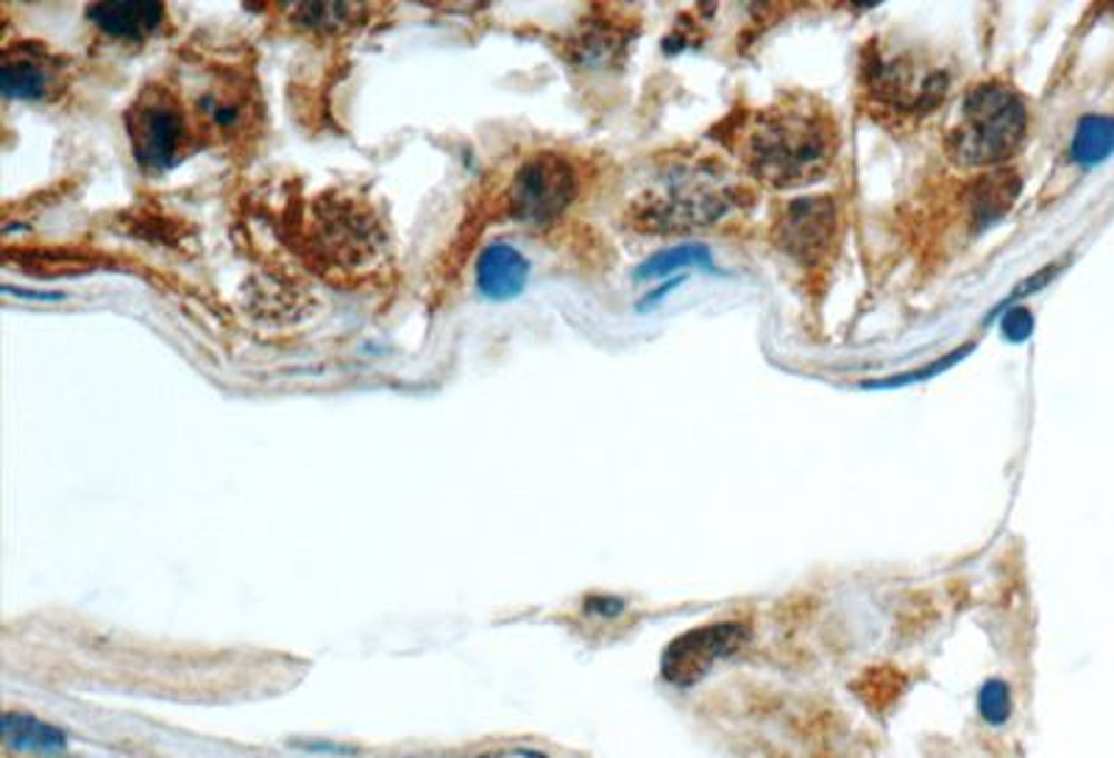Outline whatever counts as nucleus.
Segmentation results:
<instances>
[{
	"label": "nucleus",
	"mask_w": 1114,
	"mask_h": 758,
	"mask_svg": "<svg viewBox=\"0 0 1114 758\" xmlns=\"http://www.w3.org/2000/svg\"><path fill=\"white\" fill-rule=\"evenodd\" d=\"M727 146L755 181L783 190L831 170L839 153V123L820 98L794 92L741 114Z\"/></svg>",
	"instance_id": "1"
},
{
	"label": "nucleus",
	"mask_w": 1114,
	"mask_h": 758,
	"mask_svg": "<svg viewBox=\"0 0 1114 758\" xmlns=\"http://www.w3.org/2000/svg\"><path fill=\"white\" fill-rule=\"evenodd\" d=\"M747 187L711 159L672 162L630 207L635 229L655 235L707 229L747 205Z\"/></svg>",
	"instance_id": "2"
},
{
	"label": "nucleus",
	"mask_w": 1114,
	"mask_h": 758,
	"mask_svg": "<svg viewBox=\"0 0 1114 758\" xmlns=\"http://www.w3.org/2000/svg\"><path fill=\"white\" fill-rule=\"evenodd\" d=\"M947 87H951L947 70L916 46L872 42L870 51L864 53L861 96L877 118H925L945 101Z\"/></svg>",
	"instance_id": "3"
},
{
	"label": "nucleus",
	"mask_w": 1114,
	"mask_h": 758,
	"mask_svg": "<svg viewBox=\"0 0 1114 758\" xmlns=\"http://www.w3.org/2000/svg\"><path fill=\"white\" fill-rule=\"evenodd\" d=\"M1028 131V109L1006 81H981L964 96L951 131V157L964 168H995L1020 151Z\"/></svg>",
	"instance_id": "4"
},
{
	"label": "nucleus",
	"mask_w": 1114,
	"mask_h": 758,
	"mask_svg": "<svg viewBox=\"0 0 1114 758\" xmlns=\"http://www.w3.org/2000/svg\"><path fill=\"white\" fill-rule=\"evenodd\" d=\"M580 176L572 159L561 153H538L513 173L508 193L510 216L526 223H549L578 199Z\"/></svg>",
	"instance_id": "5"
},
{
	"label": "nucleus",
	"mask_w": 1114,
	"mask_h": 758,
	"mask_svg": "<svg viewBox=\"0 0 1114 758\" xmlns=\"http://www.w3.org/2000/svg\"><path fill=\"white\" fill-rule=\"evenodd\" d=\"M775 246L803 268L827 260L839 238V210L831 196L797 199L783 207L772 229Z\"/></svg>",
	"instance_id": "6"
},
{
	"label": "nucleus",
	"mask_w": 1114,
	"mask_h": 758,
	"mask_svg": "<svg viewBox=\"0 0 1114 758\" xmlns=\"http://www.w3.org/2000/svg\"><path fill=\"white\" fill-rule=\"evenodd\" d=\"M131 151L148 170H164L179 159L184 120L168 92H142L129 112Z\"/></svg>",
	"instance_id": "7"
},
{
	"label": "nucleus",
	"mask_w": 1114,
	"mask_h": 758,
	"mask_svg": "<svg viewBox=\"0 0 1114 758\" xmlns=\"http://www.w3.org/2000/svg\"><path fill=\"white\" fill-rule=\"evenodd\" d=\"M747 628L744 625H707V628L691 630V634H683L680 639H674L672 645L666 647L661 658V672L669 684L680 686H694L696 680L705 678L713 669V664L722 661V658L733 656L735 650L744 647L747 641Z\"/></svg>",
	"instance_id": "8"
},
{
	"label": "nucleus",
	"mask_w": 1114,
	"mask_h": 758,
	"mask_svg": "<svg viewBox=\"0 0 1114 758\" xmlns=\"http://www.w3.org/2000/svg\"><path fill=\"white\" fill-rule=\"evenodd\" d=\"M530 262L515 246L491 243L476 262V285L493 301H508L524 290Z\"/></svg>",
	"instance_id": "9"
},
{
	"label": "nucleus",
	"mask_w": 1114,
	"mask_h": 758,
	"mask_svg": "<svg viewBox=\"0 0 1114 758\" xmlns=\"http://www.w3.org/2000/svg\"><path fill=\"white\" fill-rule=\"evenodd\" d=\"M87 20L98 26L103 34L118 40H140L153 34L164 20V9L159 3H98L87 9Z\"/></svg>",
	"instance_id": "10"
},
{
	"label": "nucleus",
	"mask_w": 1114,
	"mask_h": 758,
	"mask_svg": "<svg viewBox=\"0 0 1114 758\" xmlns=\"http://www.w3.org/2000/svg\"><path fill=\"white\" fill-rule=\"evenodd\" d=\"M53 81H57V70L37 51H9L0 68V87L9 98L37 101V98H46Z\"/></svg>",
	"instance_id": "11"
},
{
	"label": "nucleus",
	"mask_w": 1114,
	"mask_h": 758,
	"mask_svg": "<svg viewBox=\"0 0 1114 758\" xmlns=\"http://www.w3.org/2000/svg\"><path fill=\"white\" fill-rule=\"evenodd\" d=\"M3 741L7 747L18 752H40V756H53L68 747V734L57 725H48L42 719L31 717V714H7L3 717Z\"/></svg>",
	"instance_id": "12"
},
{
	"label": "nucleus",
	"mask_w": 1114,
	"mask_h": 758,
	"mask_svg": "<svg viewBox=\"0 0 1114 758\" xmlns=\"http://www.w3.org/2000/svg\"><path fill=\"white\" fill-rule=\"evenodd\" d=\"M1114 151V120L1090 114L1078 123L1073 137V159L1081 164H1097Z\"/></svg>",
	"instance_id": "13"
},
{
	"label": "nucleus",
	"mask_w": 1114,
	"mask_h": 758,
	"mask_svg": "<svg viewBox=\"0 0 1114 758\" xmlns=\"http://www.w3.org/2000/svg\"><path fill=\"white\" fill-rule=\"evenodd\" d=\"M689 266L711 271L713 268L711 251H707L705 246H678V249H666V251H661V255L650 257V260H646L644 266L639 268V279L666 277V273H674V271H680V268H689Z\"/></svg>",
	"instance_id": "14"
},
{
	"label": "nucleus",
	"mask_w": 1114,
	"mask_h": 758,
	"mask_svg": "<svg viewBox=\"0 0 1114 758\" xmlns=\"http://www.w3.org/2000/svg\"><path fill=\"white\" fill-rule=\"evenodd\" d=\"M978 714L990 725H1003L1012 717V691L1003 680L992 678L978 691Z\"/></svg>",
	"instance_id": "15"
},
{
	"label": "nucleus",
	"mask_w": 1114,
	"mask_h": 758,
	"mask_svg": "<svg viewBox=\"0 0 1114 758\" xmlns=\"http://www.w3.org/2000/svg\"><path fill=\"white\" fill-rule=\"evenodd\" d=\"M354 9L345 7V3H304L293 12V18L299 20L307 29H334V26H343L354 18Z\"/></svg>",
	"instance_id": "16"
},
{
	"label": "nucleus",
	"mask_w": 1114,
	"mask_h": 758,
	"mask_svg": "<svg viewBox=\"0 0 1114 758\" xmlns=\"http://www.w3.org/2000/svg\"><path fill=\"white\" fill-rule=\"evenodd\" d=\"M1034 329V318L1025 310H1008V316L1003 318V332L1012 340H1025Z\"/></svg>",
	"instance_id": "17"
},
{
	"label": "nucleus",
	"mask_w": 1114,
	"mask_h": 758,
	"mask_svg": "<svg viewBox=\"0 0 1114 758\" xmlns=\"http://www.w3.org/2000/svg\"><path fill=\"white\" fill-rule=\"evenodd\" d=\"M293 747H301V750L310 752H334V756H354L357 752V747L334 745V741H293Z\"/></svg>",
	"instance_id": "18"
},
{
	"label": "nucleus",
	"mask_w": 1114,
	"mask_h": 758,
	"mask_svg": "<svg viewBox=\"0 0 1114 758\" xmlns=\"http://www.w3.org/2000/svg\"><path fill=\"white\" fill-rule=\"evenodd\" d=\"M585 608L594 614H605V617H616V614L624 611V602L611 600V597H594V600L585 602Z\"/></svg>",
	"instance_id": "19"
},
{
	"label": "nucleus",
	"mask_w": 1114,
	"mask_h": 758,
	"mask_svg": "<svg viewBox=\"0 0 1114 758\" xmlns=\"http://www.w3.org/2000/svg\"><path fill=\"white\" fill-rule=\"evenodd\" d=\"M519 756L521 758H549V756H543V752H538V750H519Z\"/></svg>",
	"instance_id": "20"
}]
</instances>
